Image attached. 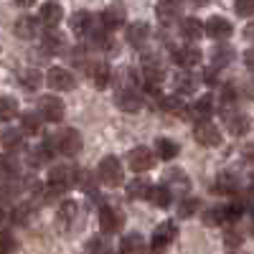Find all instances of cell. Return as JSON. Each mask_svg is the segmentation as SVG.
Segmentation results:
<instances>
[{"label":"cell","instance_id":"3957f363","mask_svg":"<svg viewBox=\"0 0 254 254\" xmlns=\"http://www.w3.org/2000/svg\"><path fill=\"white\" fill-rule=\"evenodd\" d=\"M142 79H145L147 92H158V87L165 79V66L158 56H145L142 59Z\"/></svg>","mask_w":254,"mask_h":254},{"label":"cell","instance_id":"52a82bcc","mask_svg":"<svg viewBox=\"0 0 254 254\" xmlns=\"http://www.w3.org/2000/svg\"><path fill=\"white\" fill-rule=\"evenodd\" d=\"M64 102L54 94H46V97H41L38 99V115L44 117L46 122H61L64 120Z\"/></svg>","mask_w":254,"mask_h":254},{"label":"cell","instance_id":"9a60e30c","mask_svg":"<svg viewBox=\"0 0 254 254\" xmlns=\"http://www.w3.org/2000/svg\"><path fill=\"white\" fill-rule=\"evenodd\" d=\"M224 117V125H226V130L231 132V135H247L249 132V117L244 115V112H239V110H231V112H224L221 115Z\"/></svg>","mask_w":254,"mask_h":254},{"label":"cell","instance_id":"f546056e","mask_svg":"<svg viewBox=\"0 0 254 254\" xmlns=\"http://www.w3.org/2000/svg\"><path fill=\"white\" fill-rule=\"evenodd\" d=\"M41 46H44L46 54H61L64 49H66V44H64V36L56 33V31H46L44 38H41Z\"/></svg>","mask_w":254,"mask_h":254},{"label":"cell","instance_id":"4fadbf2b","mask_svg":"<svg viewBox=\"0 0 254 254\" xmlns=\"http://www.w3.org/2000/svg\"><path fill=\"white\" fill-rule=\"evenodd\" d=\"M127 23V10H125V5H107L102 10V26H104V31H117V28H122Z\"/></svg>","mask_w":254,"mask_h":254},{"label":"cell","instance_id":"74e56055","mask_svg":"<svg viewBox=\"0 0 254 254\" xmlns=\"http://www.w3.org/2000/svg\"><path fill=\"white\" fill-rule=\"evenodd\" d=\"M226 221V211L224 206H211L203 214V226H221Z\"/></svg>","mask_w":254,"mask_h":254},{"label":"cell","instance_id":"30bf717a","mask_svg":"<svg viewBox=\"0 0 254 254\" xmlns=\"http://www.w3.org/2000/svg\"><path fill=\"white\" fill-rule=\"evenodd\" d=\"M178 237V226L173 221H163L160 226H155L153 231V237H150V244L153 249H165V247H171Z\"/></svg>","mask_w":254,"mask_h":254},{"label":"cell","instance_id":"e575fe53","mask_svg":"<svg viewBox=\"0 0 254 254\" xmlns=\"http://www.w3.org/2000/svg\"><path fill=\"white\" fill-rule=\"evenodd\" d=\"M20 132L38 135L41 132V115H36V112H23L20 115Z\"/></svg>","mask_w":254,"mask_h":254},{"label":"cell","instance_id":"ac0fdd59","mask_svg":"<svg viewBox=\"0 0 254 254\" xmlns=\"http://www.w3.org/2000/svg\"><path fill=\"white\" fill-rule=\"evenodd\" d=\"M201 49L198 46H193V44H186L183 49H176L173 51V59H176V64L178 66H183V69H190V66H196V64L201 61Z\"/></svg>","mask_w":254,"mask_h":254},{"label":"cell","instance_id":"8d00e7d4","mask_svg":"<svg viewBox=\"0 0 254 254\" xmlns=\"http://www.w3.org/2000/svg\"><path fill=\"white\" fill-rule=\"evenodd\" d=\"M237 94L239 92H237L234 84H224V89H221V115L237 110Z\"/></svg>","mask_w":254,"mask_h":254},{"label":"cell","instance_id":"ffe728a7","mask_svg":"<svg viewBox=\"0 0 254 254\" xmlns=\"http://www.w3.org/2000/svg\"><path fill=\"white\" fill-rule=\"evenodd\" d=\"M147 36H150V28H147V23H127L125 26V41L130 46H135V49H140L145 41H147Z\"/></svg>","mask_w":254,"mask_h":254},{"label":"cell","instance_id":"1f68e13d","mask_svg":"<svg viewBox=\"0 0 254 254\" xmlns=\"http://www.w3.org/2000/svg\"><path fill=\"white\" fill-rule=\"evenodd\" d=\"M155 153L163 158V160H173L178 153H181V147L176 140H168V137H158L155 140Z\"/></svg>","mask_w":254,"mask_h":254},{"label":"cell","instance_id":"f5cc1de1","mask_svg":"<svg viewBox=\"0 0 254 254\" xmlns=\"http://www.w3.org/2000/svg\"><path fill=\"white\" fill-rule=\"evenodd\" d=\"M3 219H5V211H3V208H0V224H3Z\"/></svg>","mask_w":254,"mask_h":254},{"label":"cell","instance_id":"6da1fadb","mask_svg":"<svg viewBox=\"0 0 254 254\" xmlns=\"http://www.w3.org/2000/svg\"><path fill=\"white\" fill-rule=\"evenodd\" d=\"M76 176L79 171L71 165V163H59L49 171V181H46V188H44V198H56L61 193H66L69 188L76 186Z\"/></svg>","mask_w":254,"mask_h":254},{"label":"cell","instance_id":"7c38bea8","mask_svg":"<svg viewBox=\"0 0 254 254\" xmlns=\"http://www.w3.org/2000/svg\"><path fill=\"white\" fill-rule=\"evenodd\" d=\"M203 31L208 33V38L224 41V38H229L231 33H234V26H231V23H229V18H224V15H211V18L206 20Z\"/></svg>","mask_w":254,"mask_h":254},{"label":"cell","instance_id":"f6af8a7d","mask_svg":"<svg viewBox=\"0 0 254 254\" xmlns=\"http://www.w3.org/2000/svg\"><path fill=\"white\" fill-rule=\"evenodd\" d=\"M147 190H150V186H147L145 181H132L130 186H127V196H132V198H147Z\"/></svg>","mask_w":254,"mask_h":254},{"label":"cell","instance_id":"11a10c76","mask_svg":"<svg viewBox=\"0 0 254 254\" xmlns=\"http://www.w3.org/2000/svg\"><path fill=\"white\" fill-rule=\"evenodd\" d=\"M252 188H254V173H252Z\"/></svg>","mask_w":254,"mask_h":254},{"label":"cell","instance_id":"4316f807","mask_svg":"<svg viewBox=\"0 0 254 254\" xmlns=\"http://www.w3.org/2000/svg\"><path fill=\"white\" fill-rule=\"evenodd\" d=\"M147 252V242L140 234H127L120 244V254H145Z\"/></svg>","mask_w":254,"mask_h":254},{"label":"cell","instance_id":"ab89813d","mask_svg":"<svg viewBox=\"0 0 254 254\" xmlns=\"http://www.w3.org/2000/svg\"><path fill=\"white\" fill-rule=\"evenodd\" d=\"M13 117H18V102L13 97H0V120L8 122Z\"/></svg>","mask_w":254,"mask_h":254},{"label":"cell","instance_id":"484cf974","mask_svg":"<svg viewBox=\"0 0 254 254\" xmlns=\"http://www.w3.org/2000/svg\"><path fill=\"white\" fill-rule=\"evenodd\" d=\"M234 56H237V51L231 49L229 44H219L214 49V54H211V64H214V69H224V66H229V64L234 61Z\"/></svg>","mask_w":254,"mask_h":254},{"label":"cell","instance_id":"cb8c5ba5","mask_svg":"<svg viewBox=\"0 0 254 254\" xmlns=\"http://www.w3.org/2000/svg\"><path fill=\"white\" fill-rule=\"evenodd\" d=\"M203 33H206V31H203V26L198 23L196 18H183V20H181V36L188 41V44L196 46V41H198Z\"/></svg>","mask_w":254,"mask_h":254},{"label":"cell","instance_id":"bcb514c9","mask_svg":"<svg viewBox=\"0 0 254 254\" xmlns=\"http://www.w3.org/2000/svg\"><path fill=\"white\" fill-rule=\"evenodd\" d=\"M234 10H237V15H242V18H252V15H254V0H237Z\"/></svg>","mask_w":254,"mask_h":254},{"label":"cell","instance_id":"4dcf8cb0","mask_svg":"<svg viewBox=\"0 0 254 254\" xmlns=\"http://www.w3.org/2000/svg\"><path fill=\"white\" fill-rule=\"evenodd\" d=\"M0 176L3 178H18L20 176V160L10 153L0 155Z\"/></svg>","mask_w":254,"mask_h":254},{"label":"cell","instance_id":"7bdbcfd3","mask_svg":"<svg viewBox=\"0 0 254 254\" xmlns=\"http://www.w3.org/2000/svg\"><path fill=\"white\" fill-rule=\"evenodd\" d=\"M224 242H226V247H231V249L242 247V242H244V231H239L234 224H231V226L226 229V234H224Z\"/></svg>","mask_w":254,"mask_h":254},{"label":"cell","instance_id":"ba28073f","mask_svg":"<svg viewBox=\"0 0 254 254\" xmlns=\"http://www.w3.org/2000/svg\"><path fill=\"white\" fill-rule=\"evenodd\" d=\"M193 140L203 147H216V145H221V132L214 122H196Z\"/></svg>","mask_w":254,"mask_h":254},{"label":"cell","instance_id":"5b68a950","mask_svg":"<svg viewBox=\"0 0 254 254\" xmlns=\"http://www.w3.org/2000/svg\"><path fill=\"white\" fill-rule=\"evenodd\" d=\"M46 84H49L51 89H56V92H71V89L76 87V79H74V74H71L69 69L51 66V69L46 71Z\"/></svg>","mask_w":254,"mask_h":254},{"label":"cell","instance_id":"f907efd6","mask_svg":"<svg viewBox=\"0 0 254 254\" xmlns=\"http://www.w3.org/2000/svg\"><path fill=\"white\" fill-rule=\"evenodd\" d=\"M244 94H247V99H254V76L247 79V84H244Z\"/></svg>","mask_w":254,"mask_h":254},{"label":"cell","instance_id":"b9f144b4","mask_svg":"<svg viewBox=\"0 0 254 254\" xmlns=\"http://www.w3.org/2000/svg\"><path fill=\"white\" fill-rule=\"evenodd\" d=\"M198 206H201V201L196 198V196H186V198H181V206H178V216H193L196 211H198Z\"/></svg>","mask_w":254,"mask_h":254},{"label":"cell","instance_id":"44dd1931","mask_svg":"<svg viewBox=\"0 0 254 254\" xmlns=\"http://www.w3.org/2000/svg\"><path fill=\"white\" fill-rule=\"evenodd\" d=\"M181 13H183V5L176 3V0H165V3L155 5V15L160 18V23H173L176 18H181Z\"/></svg>","mask_w":254,"mask_h":254},{"label":"cell","instance_id":"f1b7e54d","mask_svg":"<svg viewBox=\"0 0 254 254\" xmlns=\"http://www.w3.org/2000/svg\"><path fill=\"white\" fill-rule=\"evenodd\" d=\"M74 219H76V203H74V201H61V206H59V211H56L59 229H69Z\"/></svg>","mask_w":254,"mask_h":254},{"label":"cell","instance_id":"6f0895ef","mask_svg":"<svg viewBox=\"0 0 254 254\" xmlns=\"http://www.w3.org/2000/svg\"><path fill=\"white\" fill-rule=\"evenodd\" d=\"M0 137H3V135H0Z\"/></svg>","mask_w":254,"mask_h":254},{"label":"cell","instance_id":"7dc6e473","mask_svg":"<svg viewBox=\"0 0 254 254\" xmlns=\"http://www.w3.org/2000/svg\"><path fill=\"white\" fill-rule=\"evenodd\" d=\"M76 186H79L81 190H94V178H92V173H89V171H79Z\"/></svg>","mask_w":254,"mask_h":254},{"label":"cell","instance_id":"d6986e66","mask_svg":"<svg viewBox=\"0 0 254 254\" xmlns=\"http://www.w3.org/2000/svg\"><path fill=\"white\" fill-rule=\"evenodd\" d=\"M214 188L219 190V193H224V196H229V193H239L242 181H239V176H237L234 171H221V173L216 176Z\"/></svg>","mask_w":254,"mask_h":254},{"label":"cell","instance_id":"83f0119b","mask_svg":"<svg viewBox=\"0 0 254 254\" xmlns=\"http://www.w3.org/2000/svg\"><path fill=\"white\" fill-rule=\"evenodd\" d=\"M13 31H15L18 38H26V41H28V38H36V33H38V23H36V18L23 15V18H18V20H15Z\"/></svg>","mask_w":254,"mask_h":254},{"label":"cell","instance_id":"d6a6232c","mask_svg":"<svg viewBox=\"0 0 254 254\" xmlns=\"http://www.w3.org/2000/svg\"><path fill=\"white\" fill-rule=\"evenodd\" d=\"M18 193H20V181L0 176V201H13Z\"/></svg>","mask_w":254,"mask_h":254},{"label":"cell","instance_id":"8992f818","mask_svg":"<svg viewBox=\"0 0 254 254\" xmlns=\"http://www.w3.org/2000/svg\"><path fill=\"white\" fill-rule=\"evenodd\" d=\"M127 165H130L135 173H145V171H150V168L155 165V153L147 150L145 145H137V147H132V150L127 153Z\"/></svg>","mask_w":254,"mask_h":254},{"label":"cell","instance_id":"277c9868","mask_svg":"<svg viewBox=\"0 0 254 254\" xmlns=\"http://www.w3.org/2000/svg\"><path fill=\"white\" fill-rule=\"evenodd\" d=\"M54 142H56V150L61 153V155H66V158H74V155H79L81 153V132L79 130H74V127H64V130L54 137Z\"/></svg>","mask_w":254,"mask_h":254},{"label":"cell","instance_id":"db71d44e","mask_svg":"<svg viewBox=\"0 0 254 254\" xmlns=\"http://www.w3.org/2000/svg\"><path fill=\"white\" fill-rule=\"evenodd\" d=\"M252 234H254V208H252Z\"/></svg>","mask_w":254,"mask_h":254},{"label":"cell","instance_id":"836d02e7","mask_svg":"<svg viewBox=\"0 0 254 254\" xmlns=\"http://www.w3.org/2000/svg\"><path fill=\"white\" fill-rule=\"evenodd\" d=\"M196 87H198V79L190 74V71H181V74L176 76V89H178V94H193Z\"/></svg>","mask_w":254,"mask_h":254},{"label":"cell","instance_id":"60d3db41","mask_svg":"<svg viewBox=\"0 0 254 254\" xmlns=\"http://www.w3.org/2000/svg\"><path fill=\"white\" fill-rule=\"evenodd\" d=\"M33 214H36V206H33V203H20V206L13 211V221H15V224H31Z\"/></svg>","mask_w":254,"mask_h":254},{"label":"cell","instance_id":"7402d4cb","mask_svg":"<svg viewBox=\"0 0 254 254\" xmlns=\"http://www.w3.org/2000/svg\"><path fill=\"white\" fill-rule=\"evenodd\" d=\"M188 112L193 115L198 122H211V115H214V99H211L208 94H206V97H198Z\"/></svg>","mask_w":254,"mask_h":254},{"label":"cell","instance_id":"8fae6325","mask_svg":"<svg viewBox=\"0 0 254 254\" xmlns=\"http://www.w3.org/2000/svg\"><path fill=\"white\" fill-rule=\"evenodd\" d=\"M99 229H102V234H117L122 229V214L115 206H102L99 208Z\"/></svg>","mask_w":254,"mask_h":254},{"label":"cell","instance_id":"2e32d148","mask_svg":"<svg viewBox=\"0 0 254 254\" xmlns=\"http://www.w3.org/2000/svg\"><path fill=\"white\" fill-rule=\"evenodd\" d=\"M38 18H41V23H44L49 31H56V26L61 23V18H64L61 3H44L41 10H38Z\"/></svg>","mask_w":254,"mask_h":254},{"label":"cell","instance_id":"ee69618b","mask_svg":"<svg viewBox=\"0 0 254 254\" xmlns=\"http://www.w3.org/2000/svg\"><path fill=\"white\" fill-rule=\"evenodd\" d=\"M18 242L10 231H0V254H15Z\"/></svg>","mask_w":254,"mask_h":254},{"label":"cell","instance_id":"681fc988","mask_svg":"<svg viewBox=\"0 0 254 254\" xmlns=\"http://www.w3.org/2000/svg\"><path fill=\"white\" fill-rule=\"evenodd\" d=\"M244 64H247V69H249V71H254V46L244 51Z\"/></svg>","mask_w":254,"mask_h":254},{"label":"cell","instance_id":"603a6c76","mask_svg":"<svg viewBox=\"0 0 254 254\" xmlns=\"http://www.w3.org/2000/svg\"><path fill=\"white\" fill-rule=\"evenodd\" d=\"M147 201H153L158 208H168L173 203V190L168 188L165 183L163 186H150V190H147Z\"/></svg>","mask_w":254,"mask_h":254},{"label":"cell","instance_id":"f35d334b","mask_svg":"<svg viewBox=\"0 0 254 254\" xmlns=\"http://www.w3.org/2000/svg\"><path fill=\"white\" fill-rule=\"evenodd\" d=\"M20 87L28 89V92H36V89L41 87V71H36V69L20 71Z\"/></svg>","mask_w":254,"mask_h":254},{"label":"cell","instance_id":"5bb4252c","mask_svg":"<svg viewBox=\"0 0 254 254\" xmlns=\"http://www.w3.org/2000/svg\"><path fill=\"white\" fill-rule=\"evenodd\" d=\"M115 104H117L122 112H137L142 107V94L137 89H117Z\"/></svg>","mask_w":254,"mask_h":254},{"label":"cell","instance_id":"9c48e42d","mask_svg":"<svg viewBox=\"0 0 254 254\" xmlns=\"http://www.w3.org/2000/svg\"><path fill=\"white\" fill-rule=\"evenodd\" d=\"M84 71L89 74V79L94 81L97 89H107L112 84V69L107 66V64H102V61H87Z\"/></svg>","mask_w":254,"mask_h":254},{"label":"cell","instance_id":"816d5d0a","mask_svg":"<svg viewBox=\"0 0 254 254\" xmlns=\"http://www.w3.org/2000/svg\"><path fill=\"white\" fill-rule=\"evenodd\" d=\"M244 38H247V41H254V20H252V23L244 28Z\"/></svg>","mask_w":254,"mask_h":254},{"label":"cell","instance_id":"9f6ffc18","mask_svg":"<svg viewBox=\"0 0 254 254\" xmlns=\"http://www.w3.org/2000/svg\"><path fill=\"white\" fill-rule=\"evenodd\" d=\"M231 254H239V252H231Z\"/></svg>","mask_w":254,"mask_h":254},{"label":"cell","instance_id":"d590c367","mask_svg":"<svg viewBox=\"0 0 254 254\" xmlns=\"http://www.w3.org/2000/svg\"><path fill=\"white\" fill-rule=\"evenodd\" d=\"M0 142H3L5 150L13 155L15 150H20V147H23V132H20V130H5L3 137H0Z\"/></svg>","mask_w":254,"mask_h":254},{"label":"cell","instance_id":"d4e9b609","mask_svg":"<svg viewBox=\"0 0 254 254\" xmlns=\"http://www.w3.org/2000/svg\"><path fill=\"white\" fill-rule=\"evenodd\" d=\"M69 26L76 36H87L92 31V13L89 10H76L71 18H69Z\"/></svg>","mask_w":254,"mask_h":254},{"label":"cell","instance_id":"e0dca14e","mask_svg":"<svg viewBox=\"0 0 254 254\" xmlns=\"http://www.w3.org/2000/svg\"><path fill=\"white\" fill-rule=\"evenodd\" d=\"M54 150H56V142H54V137H46V140L41 142L38 147H33V150H31V155H28V163H31L33 168L46 165V163L51 160Z\"/></svg>","mask_w":254,"mask_h":254},{"label":"cell","instance_id":"7a4b0ae2","mask_svg":"<svg viewBox=\"0 0 254 254\" xmlns=\"http://www.w3.org/2000/svg\"><path fill=\"white\" fill-rule=\"evenodd\" d=\"M97 176H99V183L102 186L120 188L122 181H125V168H122V163L115 155H107V158H102V163L97 168Z\"/></svg>","mask_w":254,"mask_h":254},{"label":"cell","instance_id":"c3c4849f","mask_svg":"<svg viewBox=\"0 0 254 254\" xmlns=\"http://www.w3.org/2000/svg\"><path fill=\"white\" fill-rule=\"evenodd\" d=\"M242 155H244L247 160H252V163H254V140H249V142L242 147Z\"/></svg>","mask_w":254,"mask_h":254}]
</instances>
